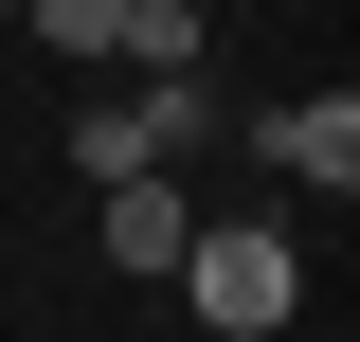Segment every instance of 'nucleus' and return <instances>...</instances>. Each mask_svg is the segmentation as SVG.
Segmentation results:
<instances>
[{
    "mask_svg": "<svg viewBox=\"0 0 360 342\" xmlns=\"http://www.w3.org/2000/svg\"><path fill=\"white\" fill-rule=\"evenodd\" d=\"M270 180L342 198V180H360V90H307V108H270Z\"/></svg>",
    "mask_w": 360,
    "mask_h": 342,
    "instance_id": "3",
    "label": "nucleus"
},
{
    "mask_svg": "<svg viewBox=\"0 0 360 342\" xmlns=\"http://www.w3.org/2000/svg\"><path fill=\"white\" fill-rule=\"evenodd\" d=\"M162 163V90H108V108H72V180H127Z\"/></svg>",
    "mask_w": 360,
    "mask_h": 342,
    "instance_id": "4",
    "label": "nucleus"
},
{
    "mask_svg": "<svg viewBox=\"0 0 360 342\" xmlns=\"http://www.w3.org/2000/svg\"><path fill=\"white\" fill-rule=\"evenodd\" d=\"M180 289H198L217 342H270L288 306H307V253H288L270 216H198V234H180Z\"/></svg>",
    "mask_w": 360,
    "mask_h": 342,
    "instance_id": "1",
    "label": "nucleus"
},
{
    "mask_svg": "<svg viewBox=\"0 0 360 342\" xmlns=\"http://www.w3.org/2000/svg\"><path fill=\"white\" fill-rule=\"evenodd\" d=\"M18 18H37L54 54H90V72H108V37H127V0H18Z\"/></svg>",
    "mask_w": 360,
    "mask_h": 342,
    "instance_id": "5",
    "label": "nucleus"
},
{
    "mask_svg": "<svg viewBox=\"0 0 360 342\" xmlns=\"http://www.w3.org/2000/svg\"><path fill=\"white\" fill-rule=\"evenodd\" d=\"M0 18H18V0H0Z\"/></svg>",
    "mask_w": 360,
    "mask_h": 342,
    "instance_id": "6",
    "label": "nucleus"
},
{
    "mask_svg": "<svg viewBox=\"0 0 360 342\" xmlns=\"http://www.w3.org/2000/svg\"><path fill=\"white\" fill-rule=\"evenodd\" d=\"M90 234H108V270H180V163H127V180H90Z\"/></svg>",
    "mask_w": 360,
    "mask_h": 342,
    "instance_id": "2",
    "label": "nucleus"
}]
</instances>
